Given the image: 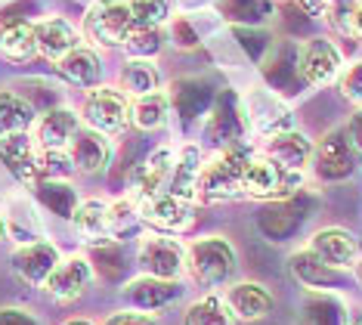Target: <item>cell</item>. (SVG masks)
I'll list each match as a JSON object with an SVG mask.
<instances>
[{"mask_svg":"<svg viewBox=\"0 0 362 325\" xmlns=\"http://www.w3.org/2000/svg\"><path fill=\"white\" fill-rule=\"evenodd\" d=\"M238 108H242V118L248 124V130L254 137H260V143L288 127H294L291 108L273 90H257V87L248 90V93L238 99Z\"/></svg>","mask_w":362,"mask_h":325,"instance_id":"52a82bcc","label":"cell"},{"mask_svg":"<svg viewBox=\"0 0 362 325\" xmlns=\"http://www.w3.org/2000/svg\"><path fill=\"white\" fill-rule=\"evenodd\" d=\"M186 325H235V319H233V313H229L223 295L208 291L204 297H199V301L189 304Z\"/></svg>","mask_w":362,"mask_h":325,"instance_id":"f546056e","label":"cell"},{"mask_svg":"<svg viewBox=\"0 0 362 325\" xmlns=\"http://www.w3.org/2000/svg\"><path fill=\"white\" fill-rule=\"evenodd\" d=\"M59 261H62V254L53 241H47V239L25 241V245H19L13 251V273L25 282V285L40 288Z\"/></svg>","mask_w":362,"mask_h":325,"instance_id":"4fadbf2b","label":"cell"},{"mask_svg":"<svg viewBox=\"0 0 362 325\" xmlns=\"http://www.w3.org/2000/svg\"><path fill=\"white\" fill-rule=\"evenodd\" d=\"M6 239V223H4V214H0V241Z\"/></svg>","mask_w":362,"mask_h":325,"instance_id":"60d3db41","label":"cell"},{"mask_svg":"<svg viewBox=\"0 0 362 325\" xmlns=\"http://www.w3.org/2000/svg\"><path fill=\"white\" fill-rule=\"evenodd\" d=\"M0 325H37V322L22 310H0Z\"/></svg>","mask_w":362,"mask_h":325,"instance_id":"f35d334b","label":"cell"},{"mask_svg":"<svg viewBox=\"0 0 362 325\" xmlns=\"http://www.w3.org/2000/svg\"><path fill=\"white\" fill-rule=\"evenodd\" d=\"M81 127H84L81 112L69 106H56V108H47L44 115H37L31 137H35L37 149H69V143L75 139V133Z\"/></svg>","mask_w":362,"mask_h":325,"instance_id":"2e32d148","label":"cell"},{"mask_svg":"<svg viewBox=\"0 0 362 325\" xmlns=\"http://www.w3.org/2000/svg\"><path fill=\"white\" fill-rule=\"evenodd\" d=\"M37 56V38H35V22L28 19H13L0 25V59L13 65H25Z\"/></svg>","mask_w":362,"mask_h":325,"instance_id":"603a6c76","label":"cell"},{"mask_svg":"<svg viewBox=\"0 0 362 325\" xmlns=\"http://www.w3.org/2000/svg\"><path fill=\"white\" fill-rule=\"evenodd\" d=\"M136 263L143 266L146 276H155V279L183 282L189 276L186 245L177 236H164V232H149V236L139 239Z\"/></svg>","mask_w":362,"mask_h":325,"instance_id":"5b68a950","label":"cell"},{"mask_svg":"<svg viewBox=\"0 0 362 325\" xmlns=\"http://www.w3.org/2000/svg\"><path fill=\"white\" fill-rule=\"evenodd\" d=\"M103 325H161L158 313H146V310H121L112 313Z\"/></svg>","mask_w":362,"mask_h":325,"instance_id":"d590c367","label":"cell"},{"mask_svg":"<svg viewBox=\"0 0 362 325\" xmlns=\"http://www.w3.org/2000/svg\"><path fill=\"white\" fill-rule=\"evenodd\" d=\"M35 38H37V56H44L53 65L62 56H69L75 47L84 44L81 28L75 22L65 19V16H47V19L35 22Z\"/></svg>","mask_w":362,"mask_h":325,"instance_id":"9a60e30c","label":"cell"},{"mask_svg":"<svg viewBox=\"0 0 362 325\" xmlns=\"http://www.w3.org/2000/svg\"><path fill=\"white\" fill-rule=\"evenodd\" d=\"M285 4H294V6H300L303 13H313V16H325L332 0H285Z\"/></svg>","mask_w":362,"mask_h":325,"instance_id":"74e56055","label":"cell"},{"mask_svg":"<svg viewBox=\"0 0 362 325\" xmlns=\"http://www.w3.org/2000/svg\"><path fill=\"white\" fill-rule=\"evenodd\" d=\"M118 87L124 90L130 99L161 90V72H158V65H155V59H134V56H130L118 72Z\"/></svg>","mask_w":362,"mask_h":325,"instance_id":"d4e9b609","label":"cell"},{"mask_svg":"<svg viewBox=\"0 0 362 325\" xmlns=\"http://www.w3.org/2000/svg\"><path fill=\"white\" fill-rule=\"evenodd\" d=\"M359 152L353 149V143L347 139L344 130L328 133L319 146H313V173L325 183H337V180H347L353 171H356Z\"/></svg>","mask_w":362,"mask_h":325,"instance_id":"8fae6325","label":"cell"},{"mask_svg":"<svg viewBox=\"0 0 362 325\" xmlns=\"http://www.w3.org/2000/svg\"><path fill=\"white\" fill-rule=\"evenodd\" d=\"M65 325H93V322H87V319H71V322H65Z\"/></svg>","mask_w":362,"mask_h":325,"instance_id":"7bdbcfd3","label":"cell"},{"mask_svg":"<svg viewBox=\"0 0 362 325\" xmlns=\"http://www.w3.org/2000/svg\"><path fill=\"white\" fill-rule=\"evenodd\" d=\"M325 19L341 38L362 40V0H332Z\"/></svg>","mask_w":362,"mask_h":325,"instance_id":"f1b7e54d","label":"cell"},{"mask_svg":"<svg viewBox=\"0 0 362 325\" xmlns=\"http://www.w3.org/2000/svg\"><path fill=\"white\" fill-rule=\"evenodd\" d=\"M350 325H362V310H359L356 316H353V319H350Z\"/></svg>","mask_w":362,"mask_h":325,"instance_id":"b9f144b4","label":"cell"},{"mask_svg":"<svg viewBox=\"0 0 362 325\" xmlns=\"http://www.w3.org/2000/svg\"><path fill=\"white\" fill-rule=\"evenodd\" d=\"M90 285H93V263H90V257L69 254L56 263V270L47 276V282L40 288H44V295L50 297L53 304H71V301H78Z\"/></svg>","mask_w":362,"mask_h":325,"instance_id":"30bf717a","label":"cell"},{"mask_svg":"<svg viewBox=\"0 0 362 325\" xmlns=\"http://www.w3.org/2000/svg\"><path fill=\"white\" fill-rule=\"evenodd\" d=\"M260 152H267L273 161H279L282 168H291V171H307L310 161H313V139L307 133L288 127L282 133H276V137L263 139V149Z\"/></svg>","mask_w":362,"mask_h":325,"instance_id":"44dd1931","label":"cell"},{"mask_svg":"<svg viewBox=\"0 0 362 325\" xmlns=\"http://www.w3.org/2000/svg\"><path fill=\"white\" fill-rule=\"evenodd\" d=\"M353 270H356V279H359V285H362V254H359V261H356V266H353Z\"/></svg>","mask_w":362,"mask_h":325,"instance_id":"ab89813d","label":"cell"},{"mask_svg":"<svg viewBox=\"0 0 362 325\" xmlns=\"http://www.w3.org/2000/svg\"><path fill=\"white\" fill-rule=\"evenodd\" d=\"M334 84H337V90H341V96L347 99V103L362 106V59L344 65V72L337 74Z\"/></svg>","mask_w":362,"mask_h":325,"instance_id":"e575fe53","label":"cell"},{"mask_svg":"<svg viewBox=\"0 0 362 325\" xmlns=\"http://www.w3.org/2000/svg\"><path fill=\"white\" fill-rule=\"evenodd\" d=\"M75 161H71L69 149H40L37 152V177L40 180H59L65 183L75 177Z\"/></svg>","mask_w":362,"mask_h":325,"instance_id":"d6a6232c","label":"cell"},{"mask_svg":"<svg viewBox=\"0 0 362 325\" xmlns=\"http://www.w3.org/2000/svg\"><path fill=\"white\" fill-rule=\"evenodd\" d=\"M245 164H248V155L238 149H220L211 158H204L192 202L226 205L245 198Z\"/></svg>","mask_w":362,"mask_h":325,"instance_id":"6da1fadb","label":"cell"},{"mask_svg":"<svg viewBox=\"0 0 362 325\" xmlns=\"http://www.w3.org/2000/svg\"><path fill=\"white\" fill-rule=\"evenodd\" d=\"M143 223L164 236H186L195 227V205L192 198L174 195V193H158L146 202H139Z\"/></svg>","mask_w":362,"mask_h":325,"instance_id":"9c48e42d","label":"cell"},{"mask_svg":"<svg viewBox=\"0 0 362 325\" xmlns=\"http://www.w3.org/2000/svg\"><path fill=\"white\" fill-rule=\"evenodd\" d=\"M81 121L105 137H118L130 127V96L115 84L87 90L84 103H81Z\"/></svg>","mask_w":362,"mask_h":325,"instance_id":"8992f818","label":"cell"},{"mask_svg":"<svg viewBox=\"0 0 362 325\" xmlns=\"http://www.w3.org/2000/svg\"><path fill=\"white\" fill-rule=\"evenodd\" d=\"M143 227L146 223H143V214H139V202H134L130 195L109 202V236H112V241L136 236Z\"/></svg>","mask_w":362,"mask_h":325,"instance_id":"83f0119b","label":"cell"},{"mask_svg":"<svg viewBox=\"0 0 362 325\" xmlns=\"http://www.w3.org/2000/svg\"><path fill=\"white\" fill-rule=\"evenodd\" d=\"M56 72L69 81L71 87H81V90H93L103 84V59H100V50L90 47V44H81L75 47L69 56H62L56 62Z\"/></svg>","mask_w":362,"mask_h":325,"instance_id":"ffe728a7","label":"cell"},{"mask_svg":"<svg viewBox=\"0 0 362 325\" xmlns=\"http://www.w3.org/2000/svg\"><path fill=\"white\" fill-rule=\"evenodd\" d=\"M69 155L71 161H75V171L78 173H87V177H96V173H103L109 168L112 161V143L109 137L93 127H81L75 133V139L69 143Z\"/></svg>","mask_w":362,"mask_h":325,"instance_id":"d6986e66","label":"cell"},{"mask_svg":"<svg viewBox=\"0 0 362 325\" xmlns=\"http://www.w3.org/2000/svg\"><path fill=\"white\" fill-rule=\"evenodd\" d=\"M307 248L328 266V270H334V273L353 270L356 261H359V254H362V241L353 236L350 229H344V227H322V229H316Z\"/></svg>","mask_w":362,"mask_h":325,"instance_id":"7c38bea8","label":"cell"},{"mask_svg":"<svg viewBox=\"0 0 362 325\" xmlns=\"http://www.w3.org/2000/svg\"><path fill=\"white\" fill-rule=\"evenodd\" d=\"M37 143L28 133H10V137L0 139V164L16 177V183H22L25 189H35L37 177Z\"/></svg>","mask_w":362,"mask_h":325,"instance_id":"5bb4252c","label":"cell"},{"mask_svg":"<svg viewBox=\"0 0 362 325\" xmlns=\"http://www.w3.org/2000/svg\"><path fill=\"white\" fill-rule=\"evenodd\" d=\"M291 270H294V276H298L303 285H310V288H332L334 282H337V273L328 270V266L319 261V257L313 254L310 248H307V251H298V254H294Z\"/></svg>","mask_w":362,"mask_h":325,"instance_id":"4dcf8cb0","label":"cell"},{"mask_svg":"<svg viewBox=\"0 0 362 325\" xmlns=\"http://www.w3.org/2000/svg\"><path fill=\"white\" fill-rule=\"evenodd\" d=\"M168 121H170V96L164 90L130 99V124L136 130L152 133V130H161Z\"/></svg>","mask_w":362,"mask_h":325,"instance_id":"484cf974","label":"cell"},{"mask_svg":"<svg viewBox=\"0 0 362 325\" xmlns=\"http://www.w3.org/2000/svg\"><path fill=\"white\" fill-rule=\"evenodd\" d=\"M204 155L199 146H177V158H174V171H170V183H168V193L192 198L195 195V183H199Z\"/></svg>","mask_w":362,"mask_h":325,"instance_id":"cb8c5ba5","label":"cell"},{"mask_svg":"<svg viewBox=\"0 0 362 325\" xmlns=\"http://www.w3.org/2000/svg\"><path fill=\"white\" fill-rule=\"evenodd\" d=\"M69 220H71V229L78 232V239L90 241V245L112 241V236H109V202H105V198H81Z\"/></svg>","mask_w":362,"mask_h":325,"instance_id":"7402d4cb","label":"cell"},{"mask_svg":"<svg viewBox=\"0 0 362 325\" xmlns=\"http://www.w3.org/2000/svg\"><path fill=\"white\" fill-rule=\"evenodd\" d=\"M161 47H164L161 28H134L124 44V50L134 59H155L161 53Z\"/></svg>","mask_w":362,"mask_h":325,"instance_id":"836d02e7","label":"cell"},{"mask_svg":"<svg viewBox=\"0 0 362 325\" xmlns=\"http://www.w3.org/2000/svg\"><path fill=\"white\" fill-rule=\"evenodd\" d=\"M37 121L35 106L16 90H0V139L10 133H28Z\"/></svg>","mask_w":362,"mask_h":325,"instance_id":"4316f807","label":"cell"},{"mask_svg":"<svg viewBox=\"0 0 362 325\" xmlns=\"http://www.w3.org/2000/svg\"><path fill=\"white\" fill-rule=\"evenodd\" d=\"M189 254V276L202 288H226L235 276V248L223 236H202L186 245Z\"/></svg>","mask_w":362,"mask_h":325,"instance_id":"3957f363","label":"cell"},{"mask_svg":"<svg viewBox=\"0 0 362 325\" xmlns=\"http://www.w3.org/2000/svg\"><path fill=\"white\" fill-rule=\"evenodd\" d=\"M344 133H347V139L353 143V149L362 155V106H356V112L350 115L347 127H344Z\"/></svg>","mask_w":362,"mask_h":325,"instance_id":"8d00e7d4","label":"cell"},{"mask_svg":"<svg viewBox=\"0 0 362 325\" xmlns=\"http://www.w3.org/2000/svg\"><path fill=\"white\" fill-rule=\"evenodd\" d=\"M344 65V50L325 35L307 38L298 47V74L307 87H332Z\"/></svg>","mask_w":362,"mask_h":325,"instance_id":"ba28073f","label":"cell"},{"mask_svg":"<svg viewBox=\"0 0 362 325\" xmlns=\"http://www.w3.org/2000/svg\"><path fill=\"white\" fill-rule=\"evenodd\" d=\"M130 19H134V28H161L168 25L174 16H170V0H124Z\"/></svg>","mask_w":362,"mask_h":325,"instance_id":"1f68e13d","label":"cell"},{"mask_svg":"<svg viewBox=\"0 0 362 325\" xmlns=\"http://www.w3.org/2000/svg\"><path fill=\"white\" fill-rule=\"evenodd\" d=\"M307 183V171H291L273 161L267 152H251L245 164V198L257 202H285Z\"/></svg>","mask_w":362,"mask_h":325,"instance_id":"7a4b0ae2","label":"cell"},{"mask_svg":"<svg viewBox=\"0 0 362 325\" xmlns=\"http://www.w3.org/2000/svg\"><path fill=\"white\" fill-rule=\"evenodd\" d=\"M223 301L229 307L235 322H257V319H267L273 313V295L269 288H263L260 282H229L226 291H223Z\"/></svg>","mask_w":362,"mask_h":325,"instance_id":"ac0fdd59","label":"cell"},{"mask_svg":"<svg viewBox=\"0 0 362 325\" xmlns=\"http://www.w3.org/2000/svg\"><path fill=\"white\" fill-rule=\"evenodd\" d=\"M183 295L180 282H168V279H155V276H136L121 288V297L130 304V310H146V313H158L168 304H174Z\"/></svg>","mask_w":362,"mask_h":325,"instance_id":"e0dca14e","label":"cell"},{"mask_svg":"<svg viewBox=\"0 0 362 325\" xmlns=\"http://www.w3.org/2000/svg\"><path fill=\"white\" fill-rule=\"evenodd\" d=\"M130 31H134V19L124 0H96L93 6L84 13L81 22V38L90 47H103V50H124Z\"/></svg>","mask_w":362,"mask_h":325,"instance_id":"277c9868","label":"cell"}]
</instances>
